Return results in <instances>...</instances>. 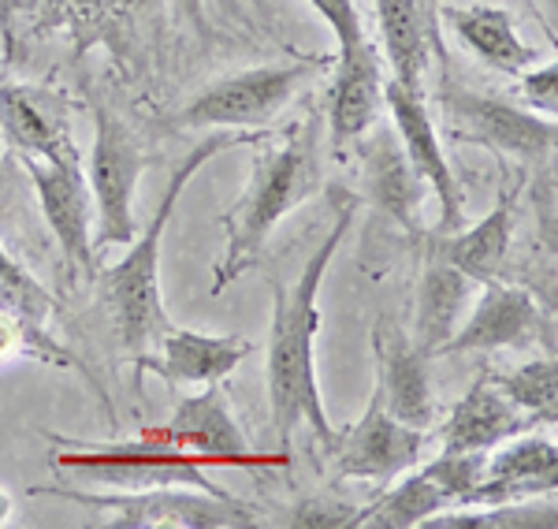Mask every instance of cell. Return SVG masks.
I'll list each match as a JSON object with an SVG mask.
<instances>
[{"mask_svg": "<svg viewBox=\"0 0 558 529\" xmlns=\"http://www.w3.org/2000/svg\"><path fill=\"white\" fill-rule=\"evenodd\" d=\"M336 224L313 250L299 280L291 287H276V306H272V332H268V414L279 436V452L291 447L294 429L310 425L313 436L328 447H336V425L324 414L320 384H317V332H320V284L328 273L331 257L339 243L347 239L350 224H354L357 199L347 191H336Z\"/></svg>", "mask_w": 558, "mask_h": 529, "instance_id": "cell-1", "label": "cell"}, {"mask_svg": "<svg viewBox=\"0 0 558 529\" xmlns=\"http://www.w3.org/2000/svg\"><path fill=\"white\" fill-rule=\"evenodd\" d=\"M260 142H268V128L216 131L205 142H197L191 154L172 168V179H168L165 199H160L157 213H153L149 228L142 236H134V243L128 247V254L120 262L94 276L101 306L108 313V321H112L116 339H120V347L128 354L134 358L149 354L153 344L160 339V332L172 325L165 310V294H160V247H165V231L175 217V205L183 199V191L213 157L239 146H260Z\"/></svg>", "mask_w": 558, "mask_h": 529, "instance_id": "cell-2", "label": "cell"}, {"mask_svg": "<svg viewBox=\"0 0 558 529\" xmlns=\"http://www.w3.org/2000/svg\"><path fill=\"white\" fill-rule=\"evenodd\" d=\"M324 187L317 154H313V134L305 131L283 142L279 149L257 154L254 176H250L246 191L228 213H220V228L228 236L223 262L216 268L213 294L228 291L231 284L246 273L250 265L265 254L268 239H272L276 224L294 209V205L310 202Z\"/></svg>", "mask_w": 558, "mask_h": 529, "instance_id": "cell-3", "label": "cell"}, {"mask_svg": "<svg viewBox=\"0 0 558 529\" xmlns=\"http://www.w3.org/2000/svg\"><path fill=\"white\" fill-rule=\"evenodd\" d=\"M34 496H60L89 510H112L105 529H242L260 526L257 510L231 492H205L191 485L157 489H116V492H78V489H31Z\"/></svg>", "mask_w": 558, "mask_h": 529, "instance_id": "cell-4", "label": "cell"}, {"mask_svg": "<svg viewBox=\"0 0 558 529\" xmlns=\"http://www.w3.org/2000/svg\"><path fill=\"white\" fill-rule=\"evenodd\" d=\"M331 60L336 57H305L294 60V64H265V68H246L235 71V75H223L205 89H197L191 101L172 116V123H179V128H213V131H260Z\"/></svg>", "mask_w": 558, "mask_h": 529, "instance_id": "cell-5", "label": "cell"}, {"mask_svg": "<svg viewBox=\"0 0 558 529\" xmlns=\"http://www.w3.org/2000/svg\"><path fill=\"white\" fill-rule=\"evenodd\" d=\"M60 452L57 466L60 470H75L89 478V485H108V489H157V485H191L205 492H220V485L205 481L209 466H228L220 455H202V452H183L172 444L157 441H120V444H94V441H64L57 436ZM231 470V466H228Z\"/></svg>", "mask_w": 558, "mask_h": 529, "instance_id": "cell-6", "label": "cell"}, {"mask_svg": "<svg viewBox=\"0 0 558 529\" xmlns=\"http://www.w3.org/2000/svg\"><path fill=\"white\" fill-rule=\"evenodd\" d=\"M94 116H97V131H94V149H89L86 160V183L97 209L94 250L101 254L105 247H131L134 236H138L134 194H138V179L146 172L149 157L142 154L138 139H134L131 128L112 109L97 105Z\"/></svg>", "mask_w": 558, "mask_h": 529, "instance_id": "cell-7", "label": "cell"}, {"mask_svg": "<svg viewBox=\"0 0 558 529\" xmlns=\"http://www.w3.org/2000/svg\"><path fill=\"white\" fill-rule=\"evenodd\" d=\"M428 447V429H413L407 421H399L391 410L384 407V396L376 388L373 402L365 407V414L347 425L343 433H336V447H331V473L339 481L357 478V481H387L402 478L407 470L421 462Z\"/></svg>", "mask_w": 558, "mask_h": 529, "instance_id": "cell-8", "label": "cell"}, {"mask_svg": "<svg viewBox=\"0 0 558 529\" xmlns=\"http://www.w3.org/2000/svg\"><path fill=\"white\" fill-rule=\"evenodd\" d=\"M23 165L41 202V217L49 224L52 239L64 250L68 265H75L78 273L94 280L101 265H97L94 250V194H89L83 160H78V154H64L52 160L23 157Z\"/></svg>", "mask_w": 558, "mask_h": 529, "instance_id": "cell-9", "label": "cell"}, {"mask_svg": "<svg viewBox=\"0 0 558 529\" xmlns=\"http://www.w3.org/2000/svg\"><path fill=\"white\" fill-rule=\"evenodd\" d=\"M547 344L555 354V325L551 313L539 310V302L525 287L488 280L481 284V299L473 302V313L454 328V336L439 347L444 354H476V351H502V347H533Z\"/></svg>", "mask_w": 558, "mask_h": 529, "instance_id": "cell-10", "label": "cell"}, {"mask_svg": "<svg viewBox=\"0 0 558 529\" xmlns=\"http://www.w3.org/2000/svg\"><path fill=\"white\" fill-rule=\"evenodd\" d=\"M439 105H444V116L458 139L484 142V146L518 160H544L555 154V120L521 109L514 101L454 86L439 97Z\"/></svg>", "mask_w": 558, "mask_h": 529, "instance_id": "cell-11", "label": "cell"}, {"mask_svg": "<svg viewBox=\"0 0 558 529\" xmlns=\"http://www.w3.org/2000/svg\"><path fill=\"white\" fill-rule=\"evenodd\" d=\"M384 105L391 112L395 134H399L402 149H407L413 172L421 176V183L432 187V194L439 199V228L436 236L465 228V199H462V183H458L451 160L444 154V142L439 131L428 116L425 94H413V89L399 86L395 79L384 83Z\"/></svg>", "mask_w": 558, "mask_h": 529, "instance_id": "cell-12", "label": "cell"}, {"mask_svg": "<svg viewBox=\"0 0 558 529\" xmlns=\"http://www.w3.org/2000/svg\"><path fill=\"white\" fill-rule=\"evenodd\" d=\"M138 436L142 441L183 447V452L220 455L231 470H254V466H287L291 462L287 452H272V455L250 452L246 436H242V429L235 425V418H231L220 384H209V392H202V396H186L165 425H146Z\"/></svg>", "mask_w": 558, "mask_h": 529, "instance_id": "cell-13", "label": "cell"}, {"mask_svg": "<svg viewBox=\"0 0 558 529\" xmlns=\"http://www.w3.org/2000/svg\"><path fill=\"white\" fill-rule=\"evenodd\" d=\"M153 347H157V354H138L134 370H138V376L157 373L172 388H179V384H220L223 376H231L254 354V339L239 336V332L209 336V332L175 325L160 332V339Z\"/></svg>", "mask_w": 558, "mask_h": 529, "instance_id": "cell-14", "label": "cell"}, {"mask_svg": "<svg viewBox=\"0 0 558 529\" xmlns=\"http://www.w3.org/2000/svg\"><path fill=\"white\" fill-rule=\"evenodd\" d=\"M0 139L23 157L78 154L71 142V101L49 86L0 83Z\"/></svg>", "mask_w": 558, "mask_h": 529, "instance_id": "cell-15", "label": "cell"}, {"mask_svg": "<svg viewBox=\"0 0 558 529\" xmlns=\"http://www.w3.org/2000/svg\"><path fill=\"white\" fill-rule=\"evenodd\" d=\"M558 485V447L551 436L518 433L488 452L484 478L476 485L470 507L518 504V500L551 496Z\"/></svg>", "mask_w": 558, "mask_h": 529, "instance_id": "cell-16", "label": "cell"}, {"mask_svg": "<svg viewBox=\"0 0 558 529\" xmlns=\"http://www.w3.org/2000/svg\"><path fill=\"white\" fill-rule=\"evenodd\" d=\"M384 109V64L380 49L373 41H357L339 49L336 83L328 89V128L336 146H350L362 134L380 123Z\"/></svg>", "mask_w": 558, "mask_h": 529, "instance_id": "cell-17", "label": "cell"}, {"mask_svg": "<svg viewBox=\"0 0 558 529\" xmlns=\"http://www.w3.org/2000/svg\"><path fill=\"white\" fill-rule=\"evenodd\" d=\"M373 351L376 365H380V384L376 388L384 396V407L413 429H428V421L436 418V399H432L428 381L432 358L413 344L410 332H402L391 321L376 325Z\"/></svg>", "mask_w": 558, "mask_h": 529, "instance_id": "cell-18", "label": "cell"}, {"mask_svg": "<svg viewBox=\"0 0 558 529\" xmlns=\"http://www.w3.org/2000/svg\"><path fill=\"white\" fill-rule=\"evenodd\" d=\"M362 183L368 205L387 213L395 224L407 231H417L421 199H425V183L413 172L407 149H402L399 134L391 128H368L362 134Z\"/></svg>", "mask_w": 558, "mask_h": 529, "instance_id": "cell-19", "label": "cell"}, {"mask_svg": "<svg viewBox=\"0 0 558 529\" xmlns=\"http://www.w3.org/2000/svg\"><path fill=\"white\" fill-rule=\"evenodd\" d=\"M536 421L502 396L492 384L488 373H481L473 381V388L454 402L451 418L439 429V444L444 452H492L510 436L533 429Z\"/></svg>", "mask_w": 558, "mask_h": 529, "instance_id": "cell-20", "label": "cell"}, {"mask_svg": "<svg viewBox=\"0 0 558 529\" xmlns=\"http://www.w3.org/2000/svg\"><path fill=\"white\" fill-rule=\"evenodd\" d=\"M510 243H514V194H502L495 209L484 213V220H476L473 228H458L432 239L428 254L454 265L473 284H488L502 276Z\"/></svg>", "mask_w": 558, "mask_h": 529, "instance_id": "cell-21", "label": "cell"}, {"mask_svg": "<svg viewBox=\"0 0 558 529\" xmlns=\"http://www.w3.org/2000/svg\"><path fill=\"white\" fill-rule=\"evenodd\" d=\"M444 20L454 31V38L492 71L521 75V71L533 68L539 60V52L518 34V23L507 8H495V4L447 8Z\"/></svg>", "mask_w": 558, "mask_h": 529, "instance_id": "cell-22", "label": "cell"}, {"mask_svg": "<svg viewBox=\"0 0 558 529\" xmlns=\"http://www.w3.org/2000/svg\"><path fill=\"white\" fill-rule=\"evenodd\" d=\"M373 4L391 79L413 89V94H425V71L432 52V20L425 0H373Z\"/></svg>", "mask_w": 558, "mask_h": 529, "instance_id": "cell-23", "label": "cell"}, {"mask_svg": "<svg viewBox=\"0 0 558 529\" xmlns=\"http://www.w3.org/2000/svg\"><path fill=\"white\" fill-rule=\"evenodd\" d=\"M473 299V280L465 273H458L454 265L439 262L428 254L425 273H421V291H417V313H413V332L410 339L421 347L428 358L439 354V347L454 336L458 321H462L465 306Z\"/></svg>", "mask_w": 558, "mask_h": 529, "instance_id": "cell-24", "label": "cell"}, {"mask_svg": "<svg viewBox=\"0 0 558 529\" xmlns=\"http://www.w3.org/2000/svg\"><path fill=\"white\" fill-rule=\"evenodd\" d=\"M410 473V470H407ZM451 496L447 489L439 485L432 473L425 470H413L407 481H399L391 492H384L380 500H373L368 507L354 510V522L350 529H413V526H425L432 515L439 510H451Z\"/></svg>", "mask_w": 558, "mask_h": 529, "instance_id": "cell-25", "label": "cell"}, {"mask_svg": "<svg viewBox=\"0 0 558 529\" xmlns=\"http://www.w3.org/2000/svg\"><path fill=\"white\" fill-rule=\"evenodd\" d=\"M492 384L502 392L521 414H529L539 425H555L558 421V365L555 354L525 362L510 373H488Z\"/></svg>", "mask_w": 558, "mask_h": 529, "instance_id": "cell-26", "label": "cell"}, {"mask_svg": "<svg viewBox=\"0 0 558 529\" xmlns=\"http://www.w3.org/2000/svg\"><path fill=\"white\" fill-rule=\"evenodd\" d=\"M428 529H555V504L551 500H518V504L495 507H451L432 515Z\"/></svg>", "mask_w": 558, "mask_h": 529, "instance_id": "cell-27", "label": "cell"}, {"mask_svg": "<svg viewBox=\"0 0 558 529\" xmlns=\"http://www.w3.org/2000/svg\"><path fill=\"white\" fill-rule=\"evenodd\" d=\"M34 354L38 362H52L60 370H83L75 362V354L64 351L49 332L41 328V321H31L15 310H0V362L8 358H23Z\"/></svg>", "mask_w": 558, "mask_h": 529, "instance_id": "cell-28", "label": "cell"}, {"mask_svg": "<svg viewBox=\"0 0 558 529\" xmlns=\"http://www.w3.org/2000/svg\"><path fill=\"white\" fill-rule=\"evenodd\" d=\"M0 310H15L31 321H45L52 313L49 291L8 254L4 243H0Z\"/></svg>", "mask_w": 558, "mask_h": 529, "instance_id": "cell-29", "label": "cell"}, {"mask_svg": "<svg viewBox=\"0 0 558 529\" xmlns=\"http://www.w3.org/2000/svg\"><path fill=\"white\" fill-rule=\"evenodd\" d=\"M521 101H525L529 112L536 116H547V120H555L558 112V68L555 64H539V68H525L521 71Z\"/></svg>", "mask_w": 558, "mask_h": 529, "instance_id": "cell-30", "label": "cell"}, {"mask_svg": "<svg viewBox=\"0 0 558 529\" xmlns=\"http://www.w3.org/2000/svg\"><path fill=\"white\" fill-rule=\"evenodd\" d=\"M305 4L328 23V31L336 34L339 49H350V45L365 41V23H362V12H357L354 0H305Z\"/></svg>", "mask_w": 558, "mask_h": 529, "instance_id": "cell-31", "label": "cell"}, {"mask_svg": "<svg viewBox=\"0 0 558 529\" xmlns=\"http://www.w3.org/2000/svg\"><path fill=\"white\" fill-rule=\"evenodd\" d=\"M354 510L347 504H331V500H305L294 507L291 518H279V526H305V529H350L354 522Z\"/></svg>", "mask_w": 558, "mask_h": 529, "instance_id": "cell-32", "label": "cell"}, {"mask_svg": "<svg viewBox=\"0 0 558 529\" xmlns=\"http://www.w3.org/2000/svg\"><path fill=\"white\" fill-rule=\"evenodd\" d=\"M8 518H12V496L0 492V526H8Z\"/></svg>", "mask_w": 558, "mask_h": 529, "instance_id": "cell-33", "label": "cell"}, {"mask_svg": "<svg viewBox=\"0 0 558 529\" xmlns=\"http://www.w3.org/2000/svg\"><path fill=\"white\" fill-rule=\"evenodd\" d=\"M547 4V20H551V31H555V12H558V0H544Z\"/></svg>", "mask_w": 558, "mask_h": 529, "instance_id": "cell-34", "label": "cell"}, {"mask_svg": "<svg viewBox=\"0 0 558 529\" xmlns=\"http://www.w3.org/2000/svg\"><path fill=\"white\" fill-rule=\"evenodd\" d=\"M0 83H4V71H0Z\"/></svg>", "mask_w": 558, "mask_h": 529, "instance_id": "cell-35", "label": "cell"}]
</instances>
